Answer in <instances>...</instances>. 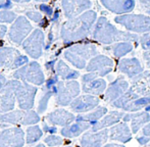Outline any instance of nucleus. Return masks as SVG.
I'll return each instance as SVG.
<instances>
[{
	"instance_id": "aec40b11",
	"label": "nucleus",
	"mask_w": 150,
	"mask_h": 147,
	"mask_svg": "<svg viewBox=\"0 0 150 147\" xmlns=\"http://www.w3.org/2000/svg\"><path fill=\"white\" fill-rule=\"evenodd\" d=\"M44 130H45L46 132H49V133H55L56 132V128H50L46 125H44Z\"/></svg>"
},
{
	"instance_id": "423d86ee",
	"label": "nucleus",
	"mask_w": 150,
	"mask_h": 147,
	"mask_svg": "<svg viewBox=\"0 0 150 147\" xmlns=\"http://www.w3.org/2000/svg\"><path fill=\"white\" fill-rule=\"evenodd\" d=\"M44 45V34L41 30L37 29L23 42V48L33 58H39L42 55Z\"/></svg>"
},
{
	"instance_id": "412c9836",
	"label": "nucleus",
	"mask_w": 150,
	"mask_h": 147,
	"mask_svg": "<svg viewBox=\"0 0 150 147\" xmlns=\"http://www.w3.org/2000/svg\"><path fill=\"white\" fill-rule=\"evenodd\" d=\"M10 1L18 2V3H26V2H29V1H31V0H10Z\"/></svg>"
},
{
	"instance_id": "f3484780",
	"label": "nucleus",
	"mask_w": 150,
	"mask_h": 147,
	"mask_svg": "<svg viewBox=\"0 0 150 147\" xmlns=\"http://www.w3.org/2000/svg\"><path fill=\"white\" fill-rule=\"evenodd\" d=\"M40 8H41L42 11H44L46 14H48V16H50V14L52 13V9L49 7V6H46V5H43V4H42V5L40 6Z\"/></svg>"
},
{
	"instance_id": "f03ea898",
	"label": "nucleus",
	"mask_w": 150,
	"mask_h": 147,
	"mask_svg": "<svg viewBox=\"0 0 150 147\" xmlns=\"http://www.w3.org/2000/svg\"><path fill=\"white\" fill-rule=\"evenodd\" d=\"M28 57L23 56L18 50L12 47L0 48V68L5 70H14L25 66Z\"/></svg>"
},
{
	"instance_id": "f8f14e48",
	"label": "nucleus",
	"mask_w": 150,
	"mask_h": 147,
	"mask_svg": "<svg viewBox=\"0 0 150 147\" xmlns=\"http://www.w3.org/2000/svg\"><path fill=\"white\" fill-rule=\"evenodd\" d=\"M56 91H57V89H56V88H53V90H52V91L50 89H47V88H46V89H45V93H44V95L42 96V98L40 99V101H39L38 112L42 113V112H44V111H45L46 107H47L48 100H49V98L51 97L52 94L56 93Z\"/></svg>"
},
{
	"instance_id": "7ed1b4c3",
	"label": "nucleus",
	"mask_w": 150,
	"mask_h": 147,
	"mask_svg": "<svg viewBox=\"0 0 150 147\" xmlns=\"http://www.w3.org/2000/svg\"><path fill=\"white\" fill-rule=\"evenodd\" d=\"M13 77L18 80L30 82L35 85H42L44 83L43 72L40 64L36 61H32L27 66H23L22 68L14 72Z\"/></svg>"
},
{
	"instance_id": "9b49d317",
	"label": "nucleus",
	"mask_w": 150,
	"mask_h": 147,
	"mask_svg": "<svg viewBox=\"0 0 150 147\" xmlns=\"http://www.w3.org/2000/svg\"><path fill=\"white\" fill-rule=\"evenodd\" d=\"M43 135V132L39 128V126H31L27 129V137L26 142L28 144H33L37 142Z\"/></svg>"
},
{
	"instance_id": "b1692460",
	"label": "nucleus",
	"mask_w": 150,
	"mask_h": 147,
	"mask_svg": "<svg viewBox=\"0 0 150 147\" xmlns=\"http://www.w3.org/2000/svg\"><path fill=\"white\" fill-rule=\"evenodd\" d=\"M3 2H4V0H0V4L3 3Z\"/></svg>"
},
{
	"instance_id": "20e7f679",
	"label": "nucleus",
	"mask_w": 150,
	"mask_h": 147,
	"mask_svg": "<svg viewBox=\"0 0 150 147\" xmlns=\"http://www.w3.org/2000/svg\"><path fill=\"white\" fill-rule=\"evenodd\" d=\"M40 117L33 110H14L0 115V122L4 124H22L35 125L39 123Z\"/></svg>"
},
{
	"instance_id": "ddd939ff",
	"label": "nucleus",
	"mask_w": 150,
	"mask_h": 147,
	"mask_svg": "<svg viewBox=\"0 0 150 147\" xmlns=\"http://www.w3.org/2000/svg\"><path fill=\"white\" fill-rule=\"evenodd\" d=\"M56 71H57L58 75L61 76L62 78L64 79H69V78H74V77H77V73L73 72L71 71L67 66H65L62 61H59L57 64V68H56Z\"/></svg>"
},
{
	"instance_id": "0eeeda50",
	"label": "nucleus",
	"mask_w": 150,
	"mask_h": 147,
	"mask_svg": "<svg viewBox=\"0 0 150 147\" xmlns=\"http://www.w3.org/2000/svg\"><path fill=\"white\" fill-rule=\"evenodd\" d=\"M25 133L20 128H10L0 133V147H23Z\"/></svg>"
},
{
	"instance_id": "9d476101",
	"label": "nucleus",
	"mask_w": 150,
	"mask_h": 147,
	"mask_svg": "<svg viewBox=\"0 0 150 147\" xmlns=\"http://www.w3.org/2000/svg\"><path fill=\"white\" fill-rule=\"evenodd\" d=\"M46 119L53 125H67L74 119V117L63 110H57L49 113Z\"/></svg>"
},
{
	"instance_id": "6e6552de",
	"label": "nucleus",
	"mask_w": 150,
	"mask_h": 147,
	"mask_svg": "<svg viewBox=\"0 0 150 147\" xmlns=\"http://www.w3.org/2000/svg\"><path fill=\"white\" fill-rule=\"evenodd\" d=\"M16 99L13 90L6 82L4 87L0 90V113H6L13 110Z\"/></svg>"
},
{
	"instance_id": "4be33fe9",
	"label": "nucleus",
	"mask_w": 150,
	"mask_h": 147,
	"mask_svg": "<svg viewBox=\"0 0 150 147\" xmlns=\"http://www.w3.org/2000/svg\"><path fill=\"white\" fill-rule=\"evenodd\" d=\"M35 1H38V2H45V1H47V0H35Z\"/></svg>"
},
{
	"instance_id": "a211bd4d",
	"label": "nucleus",
	"mask_w": 150,
	"mask_h": 147,
	"mask_svg": "<svg viewBox=\"0 0 150 147\" xmlns=\"http://www.w3.org/2000/svg\"><path fill=\"white\" fill-rule=\"evenodd\" d=\"M7 32V27L4 25H0V38H3Z\"/></svg>"
},
{
	"instance_id": "39448f33",
	"label": "nucleus",
	"mask_w": 150,
	"mask_h": 147,
	"mask_svg": "<svg viewBox=\"0 0 150 147\" xmlns=\"http://www.w3.org/2000/svg\"><path fill=\"white\" fill-rule=\"evenodd\" d=\"M32 29L33 27L30 24V22L27 20L26 16H18L11 25V28L8 33V37L12 43L21 45L23 41H25V38L31 33Z\"/></svg>"
},
{
	"instance_id": "4468645a",
	"label": "nucleus",
	"mask_w": 150,
	"mask_h": 147,
	"mask_svg": "<svg viewBox=\"0 0 150 147\" xmlns=\"http://www.w3.org/2000/svg\"><path fill=\"white\" fill-rule=\"evenodd\" d=\"M16 20V14L11 10H0V23H12Z\"/></svg>"
},
{
	"instance_id": "6ab92c4d",
	"label": "nucleus",
	"mask_w": 150,
	"mask_h": 147,
	"mask_svg": "<svg viewBox=\"0 0 150 147\" xmlns=\"http://www.w3.org/2000/svg\"><path fill=\"white\" fill-rule=\"evenodd\" d=\"M6 84V79L3 75H0V90L4 87V85Z\"/></svg>"
},
{
	"instance_id": "dca6fc26",
	"label": "nucleus",
	"mask_w": 150,
	"mask_h": 147,
	"mask_svg": "<svg viewBox=\"0 0 150 147\" xmlns=\"http://www.w3.org/2000/svg\"><path fill=\"white\" fill-rule=\"evenodd\" d=\"M26 16H28L30 20H32L33 22H36V23L41 22V20L43 18L41 14H40L39 12H37V11H28L26 13Z\"/></svg>"
},
{
	"instance_id": "1a4fd4ad",
	"label": "nucleus",
	"mask_w": 150,
	"mask_h": 147,
	"mask_svg": "<svg viewBox=\"0 0 150 147\" xmlns=\"http://www.w3.org/2000/svg\"><path fill=\"white\" fill-rule=\"evenodd\" d=\"M78 93V85L76 83H58V88L56 94V101L61 105H67L71 98Z\"/></svg>"
},
{
	"instance_id": "2eb2a0df",
	"label": "nucleus",
	"mask_w": 150,
	"mask_h": 147,
	"mask_svg": "<svg viewBox=\"0 0 150 147\" xmlns=\"http://www.w3.org/2000/svg\"><path fill=\"white\" fill-rule=\"evenodd\" d=\"M44 141H45V143L47 144V145H49V146L60 145L61 142H62L59 137H56V136H52V135L46 137L45 139H44Z\"/></svg>"
},
{
	"instance_id": "5701e85b",
	"label": "nucleus",
	"mask_w": 150,
	"mask_h": 147,
	"mask_svg": "<svg viewBox=\"0 0 150 147\" xmlns=\"http://www.w3.org/2000/svg\"><path fill=\"white\" fill-rule=\"evenodd\" d=\"M35 147H44L43 144H39V145H37V146H35Z\"/></svg>"
},
{
	"instance_id": "f257e3e1",
	"label": "nucleus",
	"mask_w": 150,
	"mask_h": 147,
	"mask_svg": "<svg viewBox=\"0 0 150 147\" xmlns=\"http://www.w3.org/2000/svg\"><path fill=\"white\" fill-rule=\"evenodd\" d=\"M8 85L13 90V93L18 102L21 110H31L34 106L35 95L37 93V88L27 83L26 81H18V79L7 82Z\"/></svg>"
}]
</instances>
